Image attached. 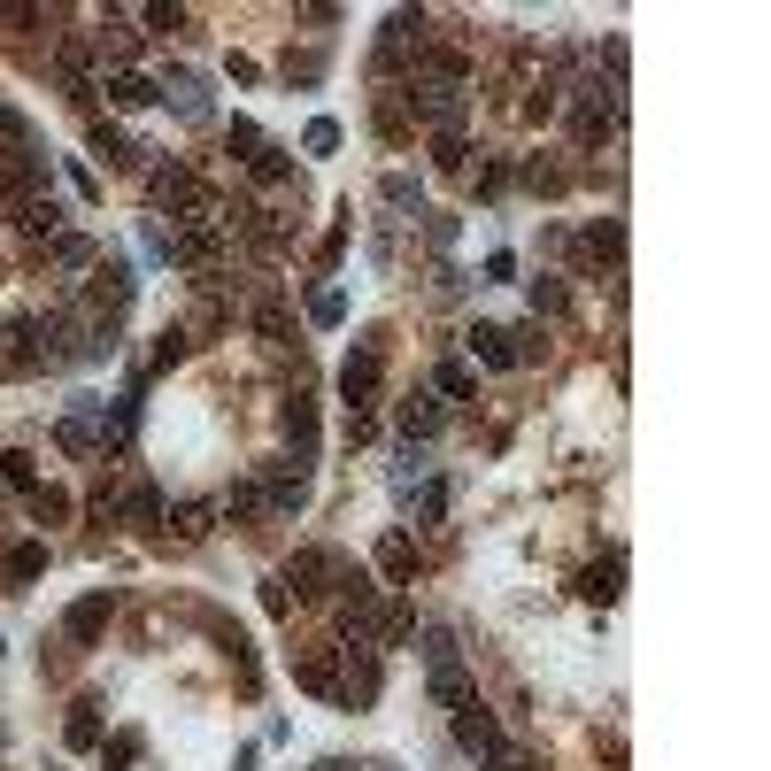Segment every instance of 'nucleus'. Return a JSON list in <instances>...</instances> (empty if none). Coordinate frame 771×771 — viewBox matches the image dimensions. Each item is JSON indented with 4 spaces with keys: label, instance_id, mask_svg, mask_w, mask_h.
<instances>
[{
    "label": "nucleus",
    "instance_id": "obj_1",
    "mask_svg": "<svg viewBox=\"0 0 771 771\" xmlns=\"http://www.w3.org/2000/svg\"><path fill=\"white\" fill-rule=\"evenodd\" d=\"M255 478H263V509H271V517H302V509H308V456L263 463Z\"/></svg>",
    "mask_w": 771,
    "mask_h": 771
},
{
    "label": "nucleus",
    "instance_id": "obj_2",
    "mask_svg": "<svg viewBox=\"0 0 771 771\" xmlns=\"http://www.w3.org/2000/svg\"><path fill=\"white\" fill-rule=\"evenodd\" d=\"M132 294H140V278H132V263L116 255V247H101V263H93V316H124L132 308Z\"/></svg>",
    "mask_w": 771,
    "mask_h": 771
},
{
    "label": "nucleus",
    "instance_id": "obj_3",
    "mask_svg": "<svg viewBox=\"0 0 771 771\" xmlns=\"http://www.w3.org/2000/svg\"><path fill=\"white\" fill-rule=\"evenodd\" d=\"M409 109H417V124H433V132H463V124H470V101H463L456 85H417V78H409Z\"/></svg>",
    "mask_w": 771,
    "mask_h": 771
},
{
    "label": "nucleus",
    "instance_id": "obj_4",
    "mask_svg": "<svg viewBox=\"0 0 771 771\" xmlns=\"http://www.w3.org/2000/svg\"><path fill=\"white\" fill-rule=\"evenodd\" d=\"M339 656H347V671H339V702H347V710L378 702V687H386V663H378V648H339Z\"/></svg>",
    "mask_w": 771,
    "mask_h": 771
},
{
    "label": "nucleus",
    "instance_id": "obj_5",
    "mask_svg": "<svg viewBox=\"0 0 771 771\" xmlns=\"http://www.w3.org/2000/svg\"><path fill=\"white\" fill-rule=\"evenodd\" d=\"M109 617H116V595L101 587V595H85V602L62 610V640H70V648H93V640L109 632Z\"/></svg>",
    "mask_w": 771,
    "mask_h": 771
},
{
    "label": "nucleus",
    "instance_id": "obj_6",
    "mask_svg": "<svg viewBox=\"0 0 771 771\" xmlns=\"http://www.w3.org/2000/svg\"><path fill=\"white\" fill-rule=\"evenodd\" d=\"M101 93H109V109H124V116H140L162 101V85H154L148 70H101Z\"/></svg>",
    "mask_w": 771,
    "mask_h": 771
},
{
    "label": "nucleus",
    "instance_id": "obj_7",
    "mask_svg": "<svg viewBox=\"0 0 771 771\" xmlns=\"http://www.w3.org/2000/svg\"><path fill=\"white\" fill-rule=\"evenodd\" d=\"M116 525H132V532L162 525V494H154L148 478H116Z\"/></svg>",
    "mask_w": 771,
    "mask_h": 771
},
{
    "label": "nucleus",
    "instance_id": "obj_8",
    "mask_svg": "<svg viewBox=\"0 0 771 771\" xmlns=\"http://www.w3.org/2000/svg\"><path fill=\"white\" fill-rule=\"evenodd\" d=\"M332 656H339V640H324V648H302V656H294V687H302V694L339 702V671H332Z\"/></svg>",
    "mask_w": 771,
    "mask_h": 771
},
{
    "label": "nucleus",
    "instance_id": "obj_9",
    "mask_svg": "<svg viewBox=\"0 0 771 771\" xmlns=\"http://www.w3.org/2000/svg\"><path fill=\"white\" fill-rule=\"evenodd\" d=\"M332 579H339V556H332V548H302V556L286 564V587H294V595H332Z\"/></svg>",
    "mask_w": 771,
    "mask_h": 771
},
{
    "label": "nucleus",
    "instance_id": "obj_10",
    "mask_svg": "<svg viewBox=\"0 0 771 771\" xmlns=\"http://www.w3.org/2000/svg\"><path fill=\"white\" fill-rule=\"evenodd\" d=\"M617 579H625V548H610V556H602V564H587V571H579V579H571V595H579V602H602V610H610L617 595H625V587H617Z\"/></svg>",
    "mask_w": 771,
    "mask_h": 771
},
{
    "label": "nucleus",
    "instance_id": "obj_11",
    "mask_svg": "<svg viewBox=\"0 0 771 771\" xmlns=\"http://www.w3.org/2000/svg\"><path fill=\"white\" fill-rule=\"evenodd\" d=\"M456 741L470 749V757H494V749H501V718H494L486 702H463L456 710Z\"/></svg>",
    "mask_w": 771,
    "mask_h": 771
},
{
    "label": "nucleus",
    "instance_id": "obj_12",
    "mask_svg": "<svg viewBox=\"0 0 771 771\" xmlns=\"http://www.w3.org/2000/svg\"><path fill=\"white\" fill-rule=\"evenodd\" d=\"M162 101H170L185 124H209V85H201V70H170V78H162Z\"/></svg>",
    "mask_w": 771,
    "mask_h": 771
},
{
    "label": "nucleus",
    "instance_id": "obj_13",
    "mask_svg": "<svg viewBox=\"0 0 771 771\" xmlns=\"http://www.w3.org/2000/svg\"><path fill=\"white\" fill-rule=\"evenodd\" d=\"M16 224H23L31 240H54V232L70 224V209H62L54 193H31V201H16Z\"/></svg>",
    "mask_w": 771,
    "mask_h": 771
},
{
    "label": "nucleus",
    "instance_id": "obj_14",
    "mask_svg": "<svg viewBox=\"0 0 771 771\" xmlns=\"http://www.w3.org/2000/svg\"><path fill=\"white\" fill-rule=\"evenodd\" d=\"M62 741H70V749H101V741H109V733H101V694H78V702H70Z\"/></svg>",
    "mask_w": 771,
    "mask_h": 771
},
{
    "label": "nucleus",
    "instance_id": "obj_15",
    "mask_svg": "<svg viewBox=\"0 0 771 771\" xmlns=\"http://www.w3.org/2000/svg\"><path fill=\"white\" fill-rule=\"evenodd\" d=\"M47 263L78 278V271H93V263H101V247H93L85 232H54V240H47Z\"/></svg>",
    "mask_w": 771,
    "mask_h": 771
},
{
    "label": "nucleus",
    "instance_id": "obj_16",
    "mask_svg": "<svg viewBox=\"0 0 771 771\" xmlns=\"http://www.w3.org/2000/svg\"><path fill=\"white\" fill-rule=\"evenodd\" d=\"M394 425H402V440H417V448H425V440L440 433V402H433V394H409V402L394 409Z\"/></svg>",
    "mask_w": 771,
    "mask_h": 771
},
{
    "label": "nucleus",
    "instance_id": "obj_17",
    "mask_svg": "<svg viewBox=\"0 0 771 771\" xmlns=\"http://www.w3.org/2000/svg\"><path fill=\"white\" fill-rule=\"evenodd\" d=\"M463 339H470V355H478L486 371H517V355H509V332H501V324H470Z\"/></svg>",
    "mask_w": 771,
    "mask_h": 771
},
{
    "label": "nucleus",
    "instance_id": "obj_18",
    "mask_svg": "<svg viewBox=\"0 0 771 771\" xmlns=\"http://www.w3.org/2000/svg\"><path fill=\"white\" fill-rule=\"evenodd\" d=\"M47 571V540H16V548H0V579L8 587H23V579H39Z\"/></svg>",
    "mask_w": 771,
    "mask_h": 771
},
{
    "label": "nucleus",
    "instance_id": "obj_19",
    "mask_svg": "<svg viewBox=\"0 0 771 771\" xmlns=\"http://www.w3.org/2000/svg\"><path fill=\"white\" fill-rule=\"evenodd\" d=\"M371 386H378V339L363 355H347V371H339V394L347 402H371Z\"/></svg>",
    "mask_w": 771,
    "mask_h": 771
},
{
    "label": "nucleus",
    "instance_id": "obj_20",
    "mask_svg": "<svg viewBox=\"0 0 771 771\" xmlns=\"http://www.w3.org/2000/svg\"><path fill=\"white\" fill-rule=\"evenodd\" d=\"M170 532H177V540H209V532H216V501H177V509H170Z\"/></svg>",
    "mask_w": 771,
    "mask_h": 771
},
{
    "label": "nucleus",
    "instance_id": "obj_21",
    "mask_svg": "<svg viewBox=\"0 0 771 771\" xmlns=\"http://www.w3.org/2000/svg\"><path fill=\"white\" fill-rule=\"evenodd\" d=\"M378 571H386V579H409V571H417V540H409V532H386V540H378Z\"/></svg>",
    "mask_w": 771,
    "mask_h": 771
},
{
    "label": "nucleus",
    "instance_id": "obj_22",
    "mask_svg": "<svg viewBox=\"0 0 771 771\" xmlns=\"http://www.w3.org/2000/svg\"><path fill=\"white\" fill-rule=\"evenodd\" d=\"M247 177H255V185H286V177H294V162H286V148H271V140H263V148L247 154Z\"/></svg>",
    "mask_w": 771,
    "mask_h": 771
},
{
    "label": "nucleus",
    "instance_id": "obj_23",
    "mask_svg": "<svg viewBox=\"0 0 771 771\" xmlns=\"http://www.w3.org/2000/svg\"><path fill=\"white\" fill-rule=\"evenodd\" d=\"M433 702H440V710H463V702H470V679H463V663H433Z\"/></svg>",
    "mask_w": 771,
    "mask_h": 771
},
{
    "label": "nucleus",
    "instance_id": "obj_24",
    "mask_svg": "<svg viewBox=\"0 0 771 771\" xmlns=\"http://www.w3.org/2000/svg\"><path fill=\"white\" fill-rule=\"evenodd\" d=\"M216 517H271V509H263V478H240V486L216 501Z\"/></svg>",
    "mask_w": 771,
    "mask_h": 771
},
{
    "label": "nucleus",
    "instance_id": "obj_25",
    "mask_svg": "<svg viewBox=\"0 0 771 771\" xmlns=\"http://www.w3.org/2000/svg\"><path fill=\"white\" fill-rule=\"evenodd\" d=\"M0 486L31 494V486H39V456H31V448H8V456H0Z\"/></svg>",
    "mask_w": 771,
    "mask_h": 771
},
{
    "label": "nucleus",
    "instance_id": "obj_26",
    "mask_svg": "<svg viewBox=\"0 0 771 771\" xmlns=\"http://www.w3.org/2000/svg\"><path fill=\"white\" fill-rule=\"evenodd\" d=\"M93 154H109V162H124V170L140 162V148H132V132H124V124H93Z\"/></svg>",
    "mask_w": 771,
    "mask_h": 771
},
{
    "label": "nucleus",
    "instance_id": "obj_27",
    "mask_svg": "<svg viewBox=\"0 0 771 771\" xmlns=\"http://www.w3.org/2000/svg\"><path fill=\"white\" fill-rule=\"evenodd\" d=\"M23 509H31L39 525H62V517H70V494H62V486H31V494H23Z\"/></svg>",
    "mask_w": 771,
    "mask_h": 771
},
{
    "label": "nucleus",
    "instance_id": "obj_28",
    "mask_svg": "<svg viewBox=\"0 0 771 771\" xmlns=\"http://www.w3.org/2000/svg\"><path fill=\"white\" fill-rule=\"evenodd\" d=\"M308 324H324V332L347 324V294H339V286H316V294H308Z\"/></svg>",
    "mask_w": 771,
    "mask_h": 771
},
{
    "label": "nucleus",
    "instance_id": "obj_29",
    "mask_svg": "<svg viewBox=\"0 0 771 771\" xmlns=\"http://www.w3.org/2000/svg\"><path fill=\"white\" fill-rule=\"evenodd\" d=\"M433 394H448V402H470V394H478L470 363H440V371H433Z\"/></svg>",
    "mask_w": 771,
    "mask_h": 771
},
{
    "label": "nucleus",
    "instance_id": "obj_30",
    "mask_svg": "<svg viewBox=\"0 0 771 771\" xmlns=\"http://www.w3.org/2000/svg\"><path fill=\"white\" fill-rule=\"evenodd\" d=\"M409 501H417V525H440V517H448V478H425Z\"/></svg>",
    "mask_w": 771,
    "mask_h": 771
},
{
    "label": "nucleus",
    "instance_id": "obj_31",
    "mask_svg": "<svg viewBox=\"0 0 771 771\" xmlns=\"http://www.w3.org/2000/svg\"><path fill=\"white\" fill-rule=\"evenodd\" d=\"M378 193H386V201H394V209H417V216H425V185H417V177H409V170H394V177H386V185H378Z\"/></svg>",
    "mask_w": 771,
    "mask_h": 771
},
{
    "label": "nucleus",
    "instance_id": "obj_32",
    "mask_svg": "<svg viewBox=\"0 0 771 771\" xmlns=\"http://www.w3.org/2000/svg\"><path fill=\"white\" fill-rule=\"evenodd\" d=\"M101 749H109V771H132V764H140V749H148V741H140V733L124 726V733H116V741H101Z\"/></svg>",
    "mask_w": 771,
    "mask_h": 771
},
{
    "label": "nucleus",
    "instance_id": "obj_33",
    "mask_svg": "<svg viewBox=\"0 0 771 771\" xmlns=\"http://www.w3.org/2000/svg\"><path fill=\"white\" fill-rule=\"evenodd\" d=\"M463 648H456V632L448 625H425V663H456Z\"/></svg>",
    "mask_w": 771,
    "mask_h": 771
},
{
    "label": "nucleus",
    "instance_id": "obj_34",
    "mask_svg": "<svg viewBox=\"0 0 771 771\" xmlns=\"http://www.w3.org/2000/svg\"><path fill=\"white\" fill-rule=\"evenodd\" d=\"M463 132H433V170H463Z\"/></svg>",
    "mask_w": 771,
    "mask_h": 771
},
{
    "label": "nucleus",
    "instance_id": "obj_35",
    "mask_svg": "<svg viewBox=\"0 0 771 771\" xmlns=\"http://www.w3.org/2000/svg\"><path fill=\"white\" fill-rule=\"evenodd\" d=\"M224 140L240 148V162H247V154L263 148V124H247V116H232V124H224Z\"/></svg>",
    "mask_w": 771,
    "mask_h": 771
},
{
    "label": "nucleus",
    "instance_id": "obj_36",
    "mask_svg": "<svg viewBox=\"0 0 771 771\" xmlns=\"http://www.w3.org/2000/svg\"><path fill=\"white\" fill-rule=\"evenodd\" d=\"M177 355H185V332H177V324H170V332H162V339H154L148 371H170V363H177Z\"/></svg>",
    "mask_w": 771,
    "mask_h": 771
},
{
    "label": "nucleus",
    "instance_id": "obj_37",
    "mask_svg": "<svg viewBox=\"0 0 771 771\" xmlns=\"http://www.w3.org/2000/svg\"><path fill=\"white\" fill-rule=\"evenodd\" d=\"M286 78H294V85H316V78H324V54H316V47H308V54H286Z\"/></svg>",
    "mask_w": 771,
    "mask_h": 771
},
{
    "label": "nucleus",
    "instance_id": "obj_38",
    "mask_svg": "<svg viewBox=\"0 0 771 771\" xmlns=\"http://www.w3.org/2000/svg\"><path fill=\"white\" fill-rule=\"evenodd\" d=\"M302 148L308 154H332V148H339V124H332V116H316V124L302 132Z\"/></svg>",
    "mask_w": 771,
    "mask_h": 771
},
{
    "label": "nucleus",
    "instance_id": "obj_39",
    "mask_svg": "<svg viewBox=\"0 0 771 771\" xmlns=\"http://www.w3.org/2000/svg\"><path fill=\"white\" fill-rule=\"evenodd\" d=\"M62 177H70V193H78V201H101V177H93L85 162H62Z\"/></svg>",
    "mask_w": 771,
    "mask_h": 771
},
{
    "label": "nucleus",
    "instance_id": "obj_40",
    "mask_svg": "<svg viewBox=\"0 0 771 771\" xmlns=\"http://www.w3.org/2000/svg\"><path fill=\"white\" fill-rule=\"evenodd\" d=\"M486 286H517V255H509V247L486 255Z\"/></svg>",
    "mask_w": 771,
    "mask_h": 771
},
{
    "label": "nucleus",
    "instance_id": "obj_41",
    "mask_svg": "<svg viewBox=\"0 0 771 771\" xmlns=\"http://www.w3.org/2000/svg\"><path fill=\"white\" fill-rule=\"evenodd\" d=\"M532 308H540V316H564V286H556V278H532Z\"/></svg>",
    "mask_w": 771,
    "mask_h": 771
},
{
    "label": "nucleus",
    "instance_id": "obj_42",
    "mask_svg": "<svg viewBox=\"0 0 771 771\" xmlns=\"http://www.w3.org/2000/svg\"><path fill=\"white\" fill-rule=\"evenodd\" d=\"M140 23H148V31H185V23H193V16H185V8H148V16H140Z\"/></svg>",
    "mask_w": 771,
    "mask_h": 771
},
{
    "label": "nucleus",
    "instance_id": "obj_43",
    "mask_svg": "<svg viewBox=\"0 0 771 771\" xmlns=\"http://www.w3.org/2000/svg\"><path fill=\"white\" fill-rule=\"evenodd\" d=\"M263 610H271V617H286V610H294V595H286V579H263Z\"/></svg>",
    "mask_w": 771,
    "mask_h": 771
}]
</instances>
